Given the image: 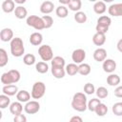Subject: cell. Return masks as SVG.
Masks as SVG:
<instances>
[{"instance_id": "obj_1", "label": "cell", "mask_w": 122, "mask_h": 122, "mask_svg": "<svg viewBox=\"0 0 122 122\" xmlns=\"http://www.w3.org/2000/svg\"><path fill=\"white\" fill-rule=\"evenodd\" d=\"M71 107L73 110L77 112H85L88 109L87 105V97L83 92H76L74 93L72 100H71Z\"/></svg>"}, {"instance_id": "obj_2", "label": "cell", "mask_w": 122, "mask_h": 122, "mask_svg": "<svg viewBox=\"0 0 122 122\" xmlns=\"http://www.w3.org/2000/svg\"><path fill=\"white\" fill-rule=\"evenodd\" d=\"M21 74L17 70H10L1 75V83L6 85H12L20 80Z\"/></svg>"}, {"instance_id": "obj_3", "label": "cell", "mask_w": 122, "mask_h": 122, "mask_svg": "<svg viewBox=\"0 0 122 122\" xmlns=\"http://www.w3.org/2000/svg\"><path fill=\"white\" fill-rule=\"evenodd\" d=\"M10 52L14 57H20L25 52L23 40L20 37H14L10 41Z\"/></svg>"}, {"instance_id": "obj_4", "label": "cell", "mask_w": 122, "mask_h": 122, "mask_svg": "<svg viewBox=\"0 0 122 122\" xmlns=\"http://www.w3.org/2000/svg\"><path fill=\"white\" fill-rule=\"evenodd\" d=\"M112 24V19L107 16V15H102L97 19V24L95 27L96 32H100V33H104L106 34L107 31L109 30V28Z\"/></svg>"}, {"instance_id": "obj_5", "label": "cell", "mask_w": 122, "mask_h": 122, "mask_svg": "<svg viewBox=\"0 0 122 122\" xmlns=\"http://www.w3.org/2000/svg\"><path fill=\"white\" fill-rule=\"evenodd\" d=\"M45 92H46V85L43 82L38 81L33 84L30 95L33 99H40L41 97L44 96Z\"/></svg>"}, {"instance_id": "obj_6", "label": "cell", "mask_w": 122, "mask_h": 122, "mask_svg": "<svg viewBox=\"0 0 122 122\" xmlns=\"http://www.w3.org/2000/svg\"><path fill=\"white\" fill-rule=\"evenodd\" d=\"M26 23H27L28 26L32 27L37 30L45 29V25H44L42 17H39L37 15H30V16H28L27 20H26Z\"/></svg>"}, {"instance_id": "obj_7", "label": "cell", "mask_w": 122, "mask_h": 122, "mask_svg": "<svg viewBox=\"0 0 122 122\" xmlns=\"http://www.w3.org/2000/svg\"><path fill=\"white\" fill-rule=\"evenodd\" d=\"M38 53H39V56L41 57V59L44 62L51 61L52 58H53L52 49L49 45H42V46H40L39 49H38Z\"/></svg>"}, {"instance_id": "obj_8", "label": "cell", "mask_w": 122, "mask_h": 122, "mask_svg": "<svg viewBox=\"0 0 122 122\" xmlns=\"http://www.w3.org/2000/svg\"><path fill=\"white\" fill-rule=\"evenodd\" d=\"M86 58V51L83 49H76L71 53V59L74 64H82V62Z\"/></svg>"}, {"instance_id": "obj_9", "label": "cell", "mask_w": 122, "mask_h": 122, "mask_svg": "<svg viewBox=\"0 0 122 122\" xmlns=\"http://www.w3.org/2000/svg\"><path fill=\"white\" fill-rule=\"evenodd\" d=\"M24 110L29 114H34V113L38 112V111L40 110V104L35 100L29 101V102L26 103V105L24 107Z\"/></svg>"}, {"instance_id": "obj_10", "label": "cell", "mask_w": 122, "mask_h": 122, "mask_svg": "<svg viewBox=\"0 0 122 122\" xmlns=\"http://www.w3.org/2000/svg\"><path fill=\"white\" fill-rule=\"evenodd\" d=\"M108 12L110 15L114 17L122 16V3L112 4L108 9Z\"/></svg>"}, {"instance_id": "obj_11", "label": "cell", "mask_w": 122, "mask_h": 122, "mask_svg": "<svg viewBox=\"0 0 122 122\" xmlns=\"http://www.w3.org/2000/svg\"><path fill=\"white\" fill-rule=\"evenodd\" d=\"M102 68H103V71L105 72H108V73L111 74V73H112L115 71V69H116V63H115V61L113 59L109 58V59H106L103 62Z\"/></svg>"}, {"instance_id": "obj_12", "label": "cell", "mask_w": 122, "mask_h": 122, "mask_svg": "<svg viewBox=\"0 0 122 122\" xmlns=\"http://www.w3.org/2000/svg\"><path fill=\"white\" fill-rule=\"evenodd\" d=\"M93 59L97 62H104L107 58V51L103 48H98L93 51Z\"/></svg>"}, {"instance_id": "obj_13", "label": "cell", "mask_w": 122, "mask_h": 122, "mask_svg": "<svg viewBox=\"0 0 122 122\" xmlns=\"http://www.w3.org/2000/svg\"><path fill=\"white\" fill-rule=\"evenodd\" d=\"M0 39L3 42H10L13 39V31L10 28H5L0 31Z\"/></svg>"}, {"instance_id": "obj_14", "label": "cell", "mask_w": 122, "mask_h": 122, "mask_svg": "<svg viewBox=\"0 0 122 122\" xmlns=\"http://www.w3.org/2000/svg\"><path fill=\"white\" fill-rule=\"evenodd\" d=\"M53 9H54V4L53 2L51 1H44L41 6H40V11L44 14H49L51 13V11H53Z\"/></svg>"}, {"instance_id": "obj_15", "label": "cell", "mask_w": 122, "mask_h": 122, "mask_svg": "<svg viewBox=\"0 0 122 122\" xmlns=\"http://www.w3.org/2000/svg\"><path fill=\"white\" fill-rule=\"evenodd\" d=\"M2 92L4 94L8 95V96H13L15 94H17V92H19L18 91V88L16 85H6L2 88Z\"/></svg>"}, {"instance_id": "obj_16", "label": "cell", "mask_w": 122, "mask_h": 122, "mask_svg": "<svg viewBox=\"0 0 122 122\" xmlns=\"http://www.w3.org/2000/svg\"><path fill=\"white\" fill-rule=\"evenodd\" d=\"M22 111H23V106H22L21 102H19V101H15V102H13L10 105V112L14 116L18 115V114H21Z\"/></svg>"}, {"instance_id": "obj_17", "label": "cell", "mask_w": 122, "mask_h": 122, "mask_svg": "<svg viewBox=\"0 0 122 122\" xmlns=\"http://www.w3.org/2000/svg\"><path fill=\"white\" fill-rule=\"evenodd\" d=\"M15 3L12 0H5L2 3V10L6 13H10L15 10Z\"/></svg>"}, {"instance_id": "obj_18", "label": "cell", "mask_w": 122, "mask_h": 122, "mask_svg": "<svg viewBox=\"0 0 122 122\" xmlns=\"http://www.w3.org/2000/svg\"><path fill=\"white\" fill-rule=\"evenodd\" d=\"M30 92H28V91H26V90H21V91H19L18 92H17V94H16V99L19 101V102H23V103H27V102H29L30 101Z\"/></svg>"}, {"instance_id": "obj_19", "label": "cell", "mask_w": 122, "mask_h": 122, "mask_svg": "<svg viewBox=\"0 0 122 122\" xmlns=\"http://www.w3.org/2000/svg\"><path fill=\"white\" fill-rule=\"evenodd\" d=\"M42 41H43V35L40 32H33L30 36V43L33 46L41 45Z\"/></svg>"}, {"instance_id": "obj_20", "label": "cell", "mask_w": 122, "mask_h": 122, "mask_svg": "<svg viewBox=\"0 0 122 122\" xmlns=\"http://www.w3.org/2000/svg\"><path fill=\"white\" fill-rule=\"evenodd\" d=\"M92 42L95 46H102L106 42V35L104 33L95 32L92 36Z\"/></svg>"}, {"instance_id": "obj_21", "label": "cell", "mask_w": 122, "mask_h": 122, "mask_svg": "<svg viewBox=\"0 0 122 122\" xmlns=\"http://www.w3.org/2000/svg\"><path fill=\"white\" fill-rule=\"evenodd\" d=\"M14 15L18 19H24L28 15V10L23 6H17L14 10Z\"/></svg>"}, {"instance_id": "obj_22", "label": "cell", "mask_w": 122, "mask_h": 122, "mask_svg": "<svg viewBox=\"0 0 122 122\" xmlns=\"http://www.w3.org/2000/svg\"><path fill=\"white\" fill-rule=\"evenodd\" d=\"M106 10H107L106 4L103 1H97L93 5V10L97 14H103L106 11Z\"/></svg>"}, {"instance_id": "obj_23", "label": "cell", "mask_w": 122, "mask_h": 122, "mask_svg": "<svg viewBox=\"0 0 122 122\" xmlns=\"http://www.w3.org/2000/svg\"><path fill=\"white\" fill-rule=\"evenodd\" d=\"M120 77L118 74H115V73H111L108 77H107V83L112 86V87H114V86H118L119 83H120Z\"/></svg>"}, {"instance_id": "obj_24", "label": "cell", "mask_w": 122, "mask_h": 122, "mask_svg": "<svg viewBox=\"0 0 122 122\" xmlns=\"http://www.w3.org/2000/svg\"><path fill=\"white\" fill-rule=\"evenodd\" d=\"M51 73L52 75L57 78V79H61L65 76L66 74V70L65 68H58V67H51Z\"/></svg>"}, {"instance_id": "obj_25", "label": "cell", "mask_w": 122, "mask_h": 122, "mask_svg": "<svg viewBox=\"0 0 122 122\" xmlns=\"http://www.w3.org/2000/svg\"><path fill=\"white\" fill-rule=\"evenodd\" d=\"M68 7L71 10L77 12V11H80V9L82 7V2L80 0H70Z\"/></svg>"}, {"instance_id": "obj_26", "label": "cell", "mask_w": 122, "mask_h": 122, "mask_svg": "<svg viewBox=\"0 0 122 122\" xmlns=\"http://www.w3.org/2000/svg\"><path fill=\"white\" fill-rule=\"evenodd\" d=\"M55 13H56V15H57L59 18H65V17L68 16L69 10H68V8H67L66 6L60 5L59 7L56 8V10H55Z\"/></svg>"}, {"instance_id": "obj_27", "label": "cell", "mask_w": 122, "mask_h": 122, "mask_svg": "<svg viewBox=\"0 0 122 122\" xmlns=\"http://www.w3.org/2000/svg\"><path fill=\"white\" fill-rule=\"evenodd\" d=\"M51 62V67H58V68H64L66 64L65 59L61 56H54Z\"/></svg>"}, {"instance_id": "obj_28", "label": "cell", "mask_w": 122, "mask_h": 122, "mask_svg": "<svg viewBox=\"0 0 122 122\" xmlns=\"http://www.w3.org/2000/svg\"><path fill=\"white\" fill-rule=\"evenodd\" d=\"M91 66L87 63H82L78 66V73H80L81 75H88L91 73Z\"/></svg>"}, {"instance_id": "obj_29", "label": "cell", "mask_w": 122, "mask_h": 122, "mask_svg": "<svg viewBox=\"0 0 122 122\" xmlns=\"http://www.w3.org/2000/svg\"><path fill=\"white\" fill-rule=\"evenodd\" d=\"M65 70H66V72H67L69 75H71V76H73V75H75L76 73H78V66H77L76 64H74V63L68 64V65L66 66Z\"/></svg>"}, {"instance_id": "obj_30", "label": "cell", "mask_w": 122, "mask_h": 122, "mask_svg": "<svg viewBox=\"0 0 122 122\" xmlns=\"http://www.w3.org/2000/svg\"><path fill=\"white\" fill-rule=\"evenodd\" d=\"M35 70H36L39 73H46V72H48V71H49V65L47 64V62H44V61L38 62V63L35 65Z\"/></svg>"}, {"instance_id": "obj_31", "label": "cell", "mask_w": 122, "mask_h": 122, "mask_svg": "<svg viewBox=\"0 0 122 122\" xmlns=\"http://www.w3.org/2000/svg\"><path fill=\"white\" fill-rule=\"evenodd\" d=\"M94 112H95L98 116H104V115L107 114V112H108V107H107V105L104 104V103H100V104L97 106V108H96V110H95Z\"/></svg>"}, {"instance_id": "obj_32", "label": "cell", "mask_w": 122, "mask_h": 122, "mask_svg": "<svg viewBox=\"0 0 122 122\" xmlns=\"http://www.w3.org/2000/svg\"><path fill=\"white\" fill-rule=\"evenodd\" d=\"M74 20L79 24H83L87 21V14L84 11H77L74 14Z\"/></svg>"}, {"instance_id": "obj_33", "label": "cell", "mask_w": 122, "mask_h": 122, "mask_svg": "<svg viewBox=\"0 0 122 122\" xmlns=\"http://www.w3.org/2000/svg\"><path fill=\"white\" fill-rule=\"evenodd\" d=\"M9 57L7 54V51L4 49H0V67L3 68L8 64Z\"/></svg>"}, {"instance_id": "obj_34", "label": "cell", "mask_w": 122, "mask_h": 122, "mask_svg": "<svg viewBox=\"0 0 122 122\" xmlns=\"http://www.w3.org/2000/svg\"><path fill=\"white\" fill-rule=\"evenodd\" d=\"M23 62L27 66H31L35 63V56L32 53H27L23 57Z\"/></svg>"}, {"instance_id": "obj_35", "label": "cell", "mask_w": 122, "mask_h": 122, "mask_svg": "<svg viewBox=\"0 0 122 122\" xmlns=\"http://www.w3.org/2000/svg\"><path fill=\"white\" fill-rule=\"evenodd\" d=\"M10 105V96L6 94H1L0 95V108L1 109H6Z\"/></svg>"}, {"instance_id": "obj_36", "label": "cell", "mask_w": 122, "mask_h": 122, "mask_svg": "<svg viewBox=\"0 0 122 122\" xmlns=\"http://www.w3.org/2000/svg\"><path fill=\"white\" fill-rule=\"evenodd\" d=\"M95 93L99 99H104L109 95V92L105 87H99L95 91Z\"/></svg>"}, {"instance_id": "obj_37", "label": "cell", "mask_w": 122, "mask_h": 122, "mask_svg": "<svg viewBox=\"0 0 122 122\" xmlns=\"http://www.w3.org/2000/svg\"><path fill=\"white\" fill-rule=\"evenodd\" d=\"M112 111L116 116H122V102H116L112 105Z\"/></svg>"}, {"instance_id": "obj_38", "label": "cell", "mask_w": 122, "mask_h": 122, "mask_svg": "<svg viewBox=\"0 0 122 122\" xmlns=\"http://www.w3.org/2000/svg\"><path fill=\"white\" fill-rule=\"evenodd\" d=\"M100 103H101L100 99H98V98H92V99H91V100L89 101V103H88V109H89L91 112H95L97 106H98Z\"/></svg>"}, {"instance_id": "obj_39", "label": "cell", "mask_w": 122, "mask_h": 122, "mask_svg": "<svg viewBox=\"0 0 122 122\" xmlns=\"http://www.w3.org/2000/svg\"><path fill=\"white\" fill-rule=\"evenodd\" d=\"M42 19H43V22H44V25H45V29H50L52 26L53 19H52L51 16H50V15H43Z\"/></svg>"}, {"instance_id": "obj_40", "label": "cell", "mask_w": 122, "mask_h": 122, "mask_svg": "<svg viewBox=\"0 0 122 122\" xmlns=\"http://www.w3.org/2000/svg\"><path fill=\"white\" fill-rule=\"evenodd\" d=\"M84 92L86 94H92L95 92V88L93 86V84L92 83H87L84 86Z\"/></svg>"}, {"instance_id": "obj_41", "label": "cell", "mask_w": 122, "mask_h": 122, "mask_svg": "<svg viewBox=\"0 0 122 122\" xmlns=\"http://www.w3.org/2000/svg\"><path fill=\"white\" fill-rule=\"evenodd\" d=\"M13 122H27V117L22 113L15 115L13 118Z\"/></svg>"}, {"instance_id": "obj_42", "label": "cell", "mask_w": 122, "mask_h": 122, "mask_svg": "<svg viewBox=\"0 0 122 122\" xmlns=\"http://www.w3.org/2000/svg\"><path fill=\"white\" fill-rule=\"evenodd\" d=\"M114 95L116 97L122 98V86H118L115 90H114Z\"/></svg>"}, {"instance_id": "obj_43", "label": "cell", "mask_w": 122, "mask_h": 122, "mask_svg": "<svg viewBox=\"0 0 122 122\" xmlns=\"http://www.w3.org/2000/svg\"><path fill=\"white\" fill-rule=\"evenodd\" d=\"M69 122H83V120H82V118H81L80 116L74 115V116H72V117L70 119Z\"/></svg>"}, {"instance_id": "obj_44", "label": "cell", "mask_w": 122, "mask_h": 122, "mask_svg": "<svg viewBox=\"0 0 122 122\" xmlns=\"http://www.w3.org/2000/svg\"><path fill=\"white\" fill-rule=\"evenodd\" d=\"M116 48H117V50H118L120 52H122V39H119V40H118V42H117V44H116Z\"/></svg>"}, {"instance_id": "obj_45", "label": "cell", "mask_w": 122, "mask_h": 122, "mask_svg": "<svg viewBox=\"0 0 122 122\" xmlns=\"http://www.w3.org/2000/svg\"><path fill=\"white\" fill-rule=\"evenodd\" d=\"M26 1L25 0H14V3H17V4H24Z\"/></svg>"}]
</instances>
